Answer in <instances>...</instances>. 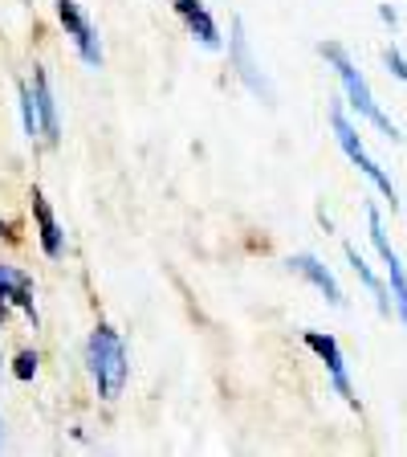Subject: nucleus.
Returning <instances> with one entry per match:
<instances>
[{
    "mask_svg": "<svg viewBox=\"0 0 407 457\" xmlns=\"http://www.w3.org/2000/svg\"><path fill=\"white\" fill-rule=\"evenodd\" d=\"M85 360H90V376H94V384H98V396H102V400H118V396H123L131 363H126L123 339H118L110 327H94L90 347H85Z\"/></svg>",
    "mask_w": 407,
    "mask_h": 457,
    "instance_id": "obj_1",
    "label": "nucleus"
},
{
    "mask_svg": "<svg viewBox=\"0 0 407 457\" xmlns=\"http://www.w3.org/2000/svg\"><path fill=\"white\" fill-rule=\"evenodd\" d=\"M322 57H326V62H330V66H334V74L342 78V90H346V98H351V106H354V111H359L362 119H367V123H375V127H379V131L387 135L391 143H399V139H403V135H399V127L391 123L387 114L379 111V103H375V95H370L367 78H362L359 70H354V62H351V57H346V54H342V46H334V41H330V46H322Z\"/></svg>",
    "mask_w": 407,
    "mask_h": 457,
    "instance_id": "obj_2",
    "label": "nucleus"
},
{
    "mask_svg": "<svg viewBox=\"0 0 407 457\" xmlns=\"http://www.w3.org/2000/svg\"><path fill=\"white\" fill-rule=\"evenodd\" d=\"M330 127H334V139H338V147H342V152H346V160H351L354 168H359L362 176H367V180L375 184V188H379L383 196L391 200V209H399V192H395V184H391V176H387V171H383L375 160H370V152H367V147H362L359 131H354V127L346 123V114H342L338 106H334V111H330Z\"/></svg>",
    "mask_w": 407,
    "mask_h": 457,
    "instance_id": "obj_3",
    "label": "nucleus"
},
{
    "mask_svg": "<svg viewBox=\"0 0 407 457\" xmlns=\"http://www.w3.org/2000/svg\"><path fill=\"white\" fill-rule=\"evenodd\" d=\"M367 233H370V245L379 249L383 266H387L391 295H395V311H399V319H403V327H407V274H403V262H399V253L391 249L387 233H383V220H379V212H375V204H367Z\"/></svg>",
    "mask_w": 407,
    "mask_h": 457,
    "instance_id": "obj_4",
    "label": "nucleus"
},
{
    "mask_svg": "<svg viewBox=\"0 0 407 457\" xmlns=\"http://www.w3.org/2000/svg\"><path fill=\"white\" fill-rule=\"evenodd\" d=\"M228 57H232V66H237V78L253 90L261 103L273 106V86H269V78L261 74V66L253 62V54H248V37H245V21H232V37H228Z\"/></svg>",
    "mask_w": 407,
    "mask_h": 457,
    "instance_id": "obj_5",
    "label": "nucleus"
},
{
    "mask_svg": "<svg viewBox=\"0 0 407 457\" xmlns=\"http://www.w3.org/2000/svg\"><path fill=\"white\" fill-rule=\"evenodd\" d=\"M57 17H61V25H66V33L74 37L77 54H82L85 66H102V46H98V33L90 29V21H85V12L77 9V0H57Z\"/></svg>",
    "mask_w": 407,
    "mask_h": 457,
    "instance_id": "obj_6",
    "label": "nucleus"
},
{
    "mask_svg": "<svg viewBox=\"0 0 407 457\" xmlns=\"http://www.w3.org/2000/svg\"><path fill=\"white\" fill-rule=\"evenodd\" d=\"M305 347H310V352L326 363V371H330V380H334V388H338V396L346 400V404H359V396H354V388H351V376H346V360H342L338 343H334L330 335H322V331H305Z\"/></svg>",
    "mask_w": 407,
    "mask_h": 457,
    "instance_id": "obj_7",
    "label": "nucleus"
},
{
    "mask_svg": "<svg viewBox=\"0 0 407 457\" xmlns=\"http://www.w3.org/2000/svg\"><path fill=\"white\" fill-rule=\"evenodd\" d=\"M285 266L294 270V274H302L305 282H313V286H318V290H322V295H326V303H330V306H338V311H342V306H346V298H342V286H338V278H334L330 270H326V266H322V262H318V257H313V253H294V257H289V262H285Z\"/></svg>",
    "mask_w": 407,
    "mask_h": 457,
    "instance_id": "obj_8",
    "label": "nucleus"
},
{
    "mask_svg": "<svg viewBox=\"0 0 407 457\" xmlns=\"http://www.w3.org/2000/svg\"><path fill=\"white\" fill-rule=\"evenodd\" d=\"M9 303H17L25 314L37 319V311H33V282H28V274H20V270H12V266H0V323L9 319Z\"/></svg>",
    "mask_w": 407,
    "mask_h": 457,
    "instance_id": "obj_9",
    "label": "nucleus"
},
{
    "mask_svg": "<svg viewBox=\"0 0 407 457\" xmlns=\"http://www.w3.org/2000/svg\"><path fill=\"white\" fill-rule=\"evenodd\" d=\"M175 12L188 21V33L199 41L204 49H220V29L212 21V12L204 9V0H175Z\"/></svg>",
    "mask_w": 407,
    "mask_h": 457,
    "instance_id": "obj_10",
    "label": "nucleus"
},
{
    "mask_svg": "<svg viewBox=\"0 0 407 457\" xmlns=\"http://www.w3.org/2000/svg\"><path fill=\"white\" fill-rule=\"evenodd\" d=\"M33 98H37V111H41V131H45L49 143H57L61 139V123H57V103H53V90H49L45 70H33Z\"/></svg>",
    "mask_w": 407,
    "mask_h": 457,
    "instance_id": "obj_11",
    "label": "nucleus"
},
{
    "mask_svg": "<svg viewBox=\"0 0 407 457\" xmlns=\"http://www.w3.org/2000/svg\"><path fill=\"white\" fill-rule=\"evenodd\" d=\"M33 220H37V237H41V249L49 257H61V228L53 220V209H49V200L41 192H33Z\"/></svg>",
    "mask_w": 407,
    "mask_h": 457,
    "instance_id": "obj_12",
    "label": "nucleus"
},
{
    "mask_svg": "<svg viewBox=\"0 0 407 457\" xmlns=\"http://www.w3.org/2000/svg\"><path fill=\"white\" fill-rule=\"evenodd\" d=\"M346 262H351V270L362 278V286H367L370 295H375V306H379V314H391V303H387L391 295H387V290H383V286H379V278L370 274V266H367V262H362V253H359V249H354V245H346Z\"/></svg>",
    "mask_w": 407,
    "mask_h": 457,
    "instance_id": "obj_13",
    "label": "nucleus"
},
{
    "mask_svg": "<svg viewBox=\"0 0 407 457\" xmlns=\"http://www.w3.org/2000/svg\"><path fill=\"white\" fill-rule=\"evenodd\" d=\"M20 95V119H25V135H45L41 131V111H37V98H33V90H28V82L17 86Z\"/></svg>",
    "mask_w": 407,
    "mask_h": 457,
    "instance_id": "obj_14",
    "label": "nucleus"
},
{
    "mask_svg": "<svg viewBox=\"0 0 407 457\" xmlns=\"http://www.w3.org/2000/svg\"><path fill=\"white\" fill-rule=\"evenodd\" d=\"M12 371H17V380H33V376H37V355L20 352L17 355V368H12Z\"/></svg>",
    "mask_w": 407,
    "mask_h": 457,
    "instance_id": "obj_15",
    "label": "nucleus"
},
{
    "mask_svg": "<svg viewBox=\"0 0 407 457\" xmlns=\"http://www.w3.org/2000/svg\"><path fill=\"white\" fill-rule=\"evenodd\" d=\"M383 62H387V70L399 78V82H407V62H403V54H399L395 46H387V54H383Z\"/></svg>",
    "mask_w": 407,
    "mask_h": 457,
    "instance_id": "obj_16",
    "label": "nucleus"
},
{
    "mask_svg": "<svg viewBox=\"0 0 407 457\" xmlns=\"http://www.w3.org/2000/svg\"><path fill=\"white\" fill-rule=\"evenodd\" d=\"M0 441H4V425H0Z\"/></svg>",
    "mask_w": 407,
    "mask_h": 457,
    "instance_id": "obj_17",
    "label": "nucleus"
}]
</instances>
